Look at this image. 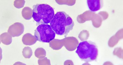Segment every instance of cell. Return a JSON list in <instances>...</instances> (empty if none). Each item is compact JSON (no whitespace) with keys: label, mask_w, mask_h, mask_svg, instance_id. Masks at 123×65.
Returning <instances> with one entry per match:
<instances>
[{"label":"cell","mask_w":123,"mask_h":65,"mask_svg":"<svg viewBox=\"0 0 123 65\" xmlns=\"http://www.w3.org/2000/svg\"><path fill=\"white\" fill-rule=\"evenodd\" d=\"M25 2V1L24 0H17L14 1V5L17 8H21L24 6Z\"/></svg>","instance_id":"cell-12"},{"label":"cell","mask_w":123,"mask_h":65,"mask_svg":"<svg viewBox=\"0 0 123 65\" xmlns=\"http://www.w3.org/2000/svg\"><path fill=\"white\" fill-rule=\"evenodd\" d=\"M24 25L21 23H15L9 27L8 32L13 37H18L24 32Z\"/></svg>","instance_id":"cell-5"},{"label":"cell","mask_w":123,"mask_h":65,"mask_svg":"<svg viewBox=\"0 0 123 65\" xmlns=\"http://www.w3.org/2000/svg\"><path fill=\"white\" fill-rule=\"evenodd\" d=\"M51 28L59 35L65 37L73 30L74 23L72 18L64 11L57 12L50 23Z\"/></svg>","instance_id":"cell-1"},{"label":"cell","mask_w":123,"mask_h":65,"mask_svg":"<svg viewBox=\"0 0 123 65\" xmlns=\"http://www.w3.org/2000/svg\"><path fill=\"white\" fill-rule=\"evenodd\" d=\"M35 36L38 41L50 43L55 39V33L49 24H40L36 29Z\"/></svg>","instance_id":"cell-4"},{"label":"cell","mask_w":123,"mask_h":65,"mask_svg":"<svg viewBox=\"0 0 123 65\" xmlns=\"http://www.w3.org/2000/svg\"><path fill=\"white\" fill-rule=\"evenodd\" d=\"M22 53L25 58H29L32 56L33 51L31 48L30 47H25L23 50Z\"/></svg>","instance_id":"cell-10"},{"label":"cell","mask_w":123,"mask_h":65,"mask_svg":"<svg viewBox=\"0 0 123 65\" xmlns=\"http://www.w3.org/2000/svg\"><path fill=\"white\" fill-rule=\"evenodd\" d=\"M37 40L35 36H33L30 33H26L22 37V41L24 44L31 46L34 44Z\"/></svg>","instance_id":"cell-7"},{"label":"cell","mask_w":123,"mask_h":65,"mask_svg":"<svg viewBox=\"0 0 123 65\" xmlns=\"http://www.w3.org/2000/svg\"><path fill=\"white\" fill-rule=\"evenodd\" d=\"M0 40L1 42L6 45H9L12 43V36L8 32H5L0 35Z\"/></svg>","instance_id":"cell-8"},{"label":"cell","mask_w":123,"mask_h":65,"mask_svg":"<svg viewBox=\"0 0 123 65\" xmlns=\"http://www.w3.org/2000/svg\"><path fill=\"white\" fill-rule=\"evenodd\" d=\"M76 52L82 60L89 62L97 59L98 49L97 45L94 42L85 41L79 44Z\"/></svg>","instance_id":"cell-3"},{"label":"cell","mask_w":123,"mask_h":65,"mask_svg":"<svg viewBox=\"0 0 123 65\" xmlns=\"http://www.w3.org/2000/svg\"><path fill=\"white\" fill-rule=\"evenodd\" d=\"M33 10L30 7H25L23 9L22 14L24 19L29 20L33 17Z\"/></svg>","instance_id":"cell-9"},{"label":"cell","mask_w":123,"mask_h":65,"mask_svg":"<svg viewBox=\"0 0 123 65\" xmlns=\"http://www.w3.org/2000/svg\"><path fill=\"white\" fill-rule=\"evenodd\" d=\"M35 56L39 58H42L46 56V51L42 48H38L35 52Z\"/></svg>","instance_id":"cell-11"},{"label":"cell","mask_w":123,"mask_h":65,"mask_svg":"<svg viewBox=\"0 0 123 65\" xmlns=\"http://www.w3.org/2000/svg\"><path fill=\"white\" fill-rule=\"evenodd\" d=\"M33 18L38 24L50 23L55 15L52 7L46 4H37L33 6Z\"/></svg>","instance_id":"cell-2"},{"label":"cell","mask_w":123,"mask_h":65,"mask_svg":"<svg viewBox=\"0 0 123 65\" xmlns=\"http://www.w3.org/2000/svg\"><path fill=\"white\" fill-rule=\"evenodd\" d=\"M87 5L89 9L92 12L98 11L103 6V1L99 0H88Z\"/></svg>","instance_id":"cell-6"}]
</instances>
